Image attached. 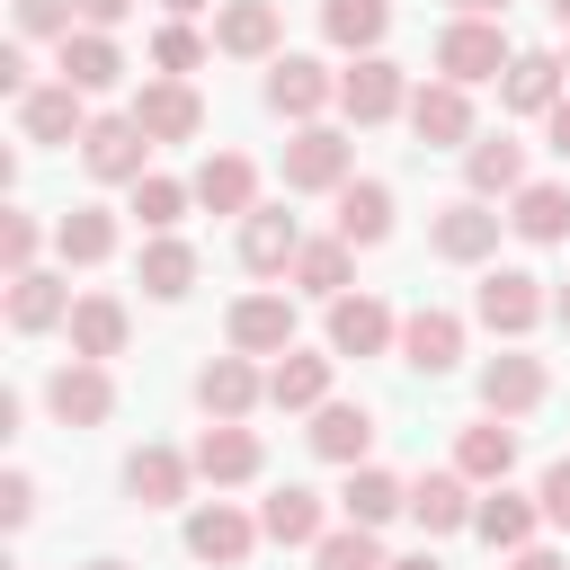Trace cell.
I'll use <instances>...</instances> for the list:
<instances>
[{
  "instance_id": "cell-1",
  "label": "cell",
  "mask_w": 570,
  "mask_h": 570,
  "mask_svg": "<svg viewBox=\"0 0 570 570\" xmlns=\"http://www.w3.org/2000/svg\"><path fill=\"white\" fill-rule=\"evenodd\" d=\"M276 169H285V196H338V187L356 178V142H347L338 125H294Z\"/></svg>"
},
{
  "instance_id": "cell-2",
  "label": "cell",
  "mask_w": 570,
  "mask_h": 570,
  "mask_svg": "<svg viewBox=\"0 0 570 570\" xmlns=\"http://www.w3.org/2000/svg\"><path fill=\"white\" fill-rule=\"evenodd\" d=\"M543 312H552V294H543L534 267H481V285H472V321H481L490 338H525Z\"/></svg>"
},
{
  "instance_id": "cell-3",
  "label": "cell",
  "mask_w": 570,
  "mask_h": 570,
  "mask_svg": "<svg viewBox=\"0 0 570 570\" xmlns=\"http://www.w3.org/2000/svg\"><path fill=\"white\" fill-rule=\"evenodd\" d=\"M508 62H517V45H508L499 18H445V27H436V71H445V80L472 89V80H499Z\"/></svg>"
},
{
  "instance_id": "cell-4",
  "label": "cell",
  "mask_w": 570,
  "mask_h": 570,
  "mask_svg": "<svg viewBox=\"0 0 570 570\" xmlns=\"http://www.w3.org/2000/svg\"><path fill=\"white\" fill-rule=\"evenodd\" d=\"M338 116H347V125H392V116H410V71H401L392 53H356V62L338 71Z\"/></svg>"
},
{
  "instance_id": "cell-5",
  "label": "cell",
  "mask_w": 570,
  "mask_h": 570,
  "mask_svg": "<svg viewBox=\"0 0 570 570\" xmlns=\"http://www.w3.org/2000/svg\"><path fill=\"white\" fill-rule=\"evenodd\" d=\"M499 232H508V214H490V196H454V205L428 214V249H436L445 267H481V258H499Z\"/></svg>"
},
{
  "instance_id": "cell-6",
  "label": "cell",
  "mask_w": 570,
  "mask_h": 570,
  "mask_svg": "<svg viewBox=\"0 0 570 570\" xmlns=\"http://www.w3.org/2000/svg\"><path fill=\"white\" fill-rule=\"evenodd\" d=\"M258 543H267V525H258L249 508H232V499L187 508V561H205V570H240Z\"/></svg>"
},
{
  "instance_id": "cell-7",
  "label": "cell",
  "mask_w": 570,
  "mask_h": 570,
  "mask_svg": "<svg viewBox=\"0 0 570 570\" xmlns=\"http://www.w3.org/2000/svg\"><path fill=\"white\" fill-rule=\"evenodd\" d=\"M267 107H276L285 125H321V116L338 107V71H330L321 53H276V62H267Z\"/></svg>"
},
{
  "instance_id": "cell-8",
  "label": "cell",
  "mask_w": 570,
  "mask_h": 570,
  "mask_svg": "<svg viewBox=\"0 0 570 570\" xmlns=\"http://www.w3.org/2000/svg\"><path fill=\"white\" fill-rule=\"evenodd\" d=\"M151 134L134 125V116H89V134H80V169L98 178V187H134L142 169H151Z\"/></svg>"
},
{
  "instance_id": "cell-9",
  "label": "cell",
  "mask_w": 570,
  "mask_h": 570,
  "mask_svg": "<svg viewBox=\"0 0 570 570\" xmlns=\"http://www.w3.org/2000/svg\"><path fill=\"white\" fill-rule=\"evenodd\" d=\"M45 410H53L62 428H107V419H116V374H107L98 356H62V365L45 374Z\"/></svg>"
},
{
  "instance_id": "cell-10",
  "label": "cell",
  "mask_w": 570,
  "mask_h": 570,
  "mask_svg": "<svg viewBox=\"0 0 570 570\" xmlns=\"http://www.w3.org/2000/svg\"><path fill=\"white\" fill-rule=\"evenodd\" d=\"M187 454H196V481H214V490H240V481L267 472V445H258V428H240V419H205Z\"/></svg>"
},
{
  "instance_id": "cell-11",
  "label": "cell",
  "mask_w": 570,
  "mask_h": 570,
  "mask_svg": "<svg viewBox=\"0 0 570 570\" xmlns=\"http://www.w3.org/2000/svg\"><path fill=\"white\" fill-rule=\"evenodd\" d=\"M151 142H196L205 134V98H196V80H169V71H151L142 89H134V107H125Z\"/></svg>"
},
{
  "instance_id": "cell-12",
  "label": "cell",
  "mask_w": 570,
  "mask_h": 570,
  "mask_svg": "<svg viewBox=\"0 0 570 570\" xmlns=\"http://www.w3.org/2000/svg\"><path fill=\"white\" fill-rule=\"evenodd\" d=\"M214 53H232V62H276V53H285V0H223V9H214Z\"/></svg>"
},
{
  "instance_id": "cell-13",
  "label": "cell",
  "mask_w": 570,
  "mask_h": 570,
  "mask_svg": "<svg viewBox=\"0 0 570 570\" xmlns=\"http://www.w3.org/2000/svg\"><path fill=\"white\" fill-rule=\"evenodd\" d=\"M410 134H419L428 151H463V142H472V89L445 80V71L419 80V89H410Z\"/></svg>"
},
{
  "instance_id": "cell-14",
  "label": "cell",
  "mask_w": 570,
  "mask_h": 570,
  "mask_svg": "<svg viewBox=\"0 0 570 570\" xmlns=\"http://www.w3.org/2000/svg\"><path fill=\"white\" fill-rule=\"evenodd\" d=\"M223 338H232L240 356H285V347H294V294H285V285L240 294V303L223 312Z\"/></svg>"
},
{
  "instance_id": "cell-15",
  "label": "cell",
  "mask_w": 570,
  "mask_h": 570,
  "mask_svg": "<svg viewBox=\"0 0 570 570\" xmlns=\"http://www.w3.org/2000/svg\"><path fill=\"white\" fill-rule=\"evenodd\" d=\"M543 392H552V374H543V356H525L517 338L481 365V410H490V419H525V410H543Z\"/></svg>"
},
{
  "instance_id": "cell-16",
  "label": "cell",
  "mask_w": 570,
  "mask_h": 570,
  "mask_svg": "<svg viewBox=\"0 0 570 570\" xmlns=\"http://www.w3.org/2000/svg\"><path fill=\"white\" fill-rule=\"evenodd\" d=\"M53 80H71L80 98H107V89L125 80V45H116L107 27H71V36L53 45Z\"/></svg>"
},
{
  "instance_id": "cell-17",
  "label": "cell",
  "mask_w": 570,
  "mask_h": 570,
  "mask_svg": "<svg viewBox=\"0 0 570 570\" xmlns=\"http://www.w3.org/2000/svg\"><path fill=\"white\" fill-rule=\"evenodd\" d=\"M0 285H9V294H0V312H9V330H18V338H45V330H62V321H71V303H80V294H71L53 267L0 276Z\"/></svg>"
},
{
  "instance_id": "cell-18",
  "label": "cell",
  "mask_w": 570,
  "mask_h": 570,
  "mask_svg": "<svg viewBox=\"0 0 570 570\" xmlns=\"http://www.w3.org/2000/svg\"><path fill=\"white\" fill-rule=\"evenodd\" d=\"M401 347V312L383 294H338L330 303V356H383Z\"/></svg>"
},
{
  "instance_id": "cell-19",
  "label": "cell",
  "mask_w": 570,
  "mask_h": 570,
  "mask_svg": "<svg viewBox=\"0 0 570 570\" xmlns=\"http://www.w3.org/2000/svg\"><path fill=\"white\" fill-rule=\"evenodd\" d=\"M401 365L410 374H454L463 365V312H445V303H419L410 321H401Z\"/></svg>"
},
{
  "instance_id": "cell-20",
  "label": "cell",
  "mask_w": 570,
  "mask_h": 570,
  "mask_svg": "<svg viewBox=\"0 0 570 570\" xmlns=\"http://www.w3.org/2000/svg\"><path fill=\"white\" fill-rule=\"evenodd\" d=\"M570 98V71H561V53H543V45H525L508 71H499V107L508 116H552Z\"/></svg>"
},
{
  "instance_id": "cell-21",
  "label": "cell",
  "mask_w": 570,
  "mask_h": 570,
  "mask_svg": "<svg viewBox=\"0 0 570 570\" xmlns=\"http://www.w3.org/2000/svg\"><path fill=\"white\" fill-rule=\"evenodd\" d=\"M267 401V374H258V356H214V365H196V410L205 419H249Z\"/></svg>"
},
{
  "instance_id": "cell-22",
  "label": "cell",
  "mask_w": 570,
  "mask_h": 570,
  "mask_svg": "<svg viewBox=\"0 0 570 570\" xmlns=\"http://www.w3.org/2000/svg\"><path fill=\"white\" fill-rule=\"evenodd\" d=\"M18 134H27V142H80V134H89V98H80L71 80H36V89L18 98Z\"/></svg>"
},
{
  "instance_id": "cell-23",
  "label": "cell",
  "mask_w": 570,
  "mask_h": 570,
  "mask_svg": "<svg viewBox=\"0 0 570 570\" xmlns=\"http://www.w3.org/2000/svg\"><path fill=\"white\" fill-rule=\"evenodd\" d=\"M517 187H525V142H517V134H472V142H463V196L508 205Z\"/></svg>"
},
{
  "instance_id": "cell-24",
  "label": "cell",
  "mask_w": 570,
  "mask_h": 570,
  "mask_svg": "<svg viewBox=\"0 0 570 570\" xmlns=\"http://www.w3.org/2000/svg\"><path fill=\"white\" fill-rule=\"evenodd\" d=\"M303 240H312V232H303L285 205H249V214H240V267H249V276H285Z\"/></svg>"
},
{
  "instance_id": "cell-25",
  "label": "cell",
  "mask_w": 570,
  "mask_h": 570,
  "mask_svg": "<svg viewBox=\"0 0 570 570\" xmlns=\"http://www.w3.org/2000/svg\"><path fill=\"white\" fill-rule=\"evenodd\" d=\"M187 481H196V454H178V445H134L125 454V499L134 508H178Z\"/></svg>"
},
{
  "instance_id": "cell-26",
  "label": "cell",
  "mask_w": 570,
  "mask_h": 570,
  "mask_svg": "<svg viewBox=\"0 0 570 570\" xmlns=\"http://www.w3.org/2000/svg\"><path fill=\"white\" fill-rule=\"evenodd\" d=\"M258 525H267V543L312 552V543L330 534V499H321V490H303V481H285V490H267V499H258Z\"/></svg>"
},
{
  "instance_id": "cell-27",
  "label": "cell",
  "mask_w": 570,
  "mask_h": 570,
  "mask_svg": "<svg viewBox=\"0 0 570 570\" xmlns=\"http://www.w3.org/2000/svg\"><path fill=\"white\" fill-rule=\"evenodd\" d=\"M187 187H196L205 214H232V223H240V214L258 205V160H249V151H205Z\"/></svg>"
},
{
  "instance_id": "cell-28",
  "label": "cell",
  "mask_w": 570,
  "mask_h": 570,
  "mask_svg": "<svg viewBox=\"0 0 570 570\" xmlns=\"http://www.w3.org/2000/svg\"><path fill=\"white\" fill-rule=\"evenodd\" d=\"M285 285H294V294H312V303H338V294L356 285V240H338V232L303 240V249H294V267H285Z\"/></svg>"
},
{
  "instance_id": "cell-29",
  "label": "cell",
  "mask_w": 570,
  "mask_h": 570,
  "mask_svg": "<svg viewBox=\"0 0 570 570\" xmlns=\"http://www.w3.org/2000/svg\"><path fill=\"white\" fill-rule=\"evenodd\" d=\"M338 517L347 525H392V517H410V481L401 472H383V463H347V490H338Z\"/></svg>"
},
{
  "instance_id": "cell-30",
  "label": "cell",
  "mask_w": 570,
  "mask_h": 570,
  "mask_svg": "<svg viewBox=\"0 0 570 570\" xmlns=\"http://www.w3.org/2000/svg\"><path fill=\"white\" fill-rule=\"evenodd\" d=\"M472 490H481V481H463L454 463H445V472H419V481H410V517H419V534H463L472 508H481Z\"/></svg>"
},
{
  "instance_id": "cell-31",
  "label": "cell",
  "mask_w": 570,
  "mask_h": 570,
  "mask_svg": "<svg viewBox=\"0 0 570 570\" xmlns=\"http://www.w3.org/2000/svg\"><path fill=\"white\" fill-rule=\"evenodd\" d=\"M472 534H481L490 552H525V543L543 534V499H525V490H508V481H490V499L472 508Z\"/></svg>"
},
{
  "instance_id": "cell-32",
  "label": "cell",
  "mask_w": 570,
  "mask_h": 570,
  "mask_svg": "<svg viewBox=\"0 0 570 570\" xmlns=\"http://www.w3.org/2000/svg\"><path fill=\"white\" fill-rule=\"evenodd\" d=\"M330 205H338V214H330L338 240H356V249H383V240H392V187H383V178H347Z\"/></svg>"
},
{
  "instance_id": "cell-33",
  "label": "cell",
  "mask_w": 570,
  "mask_h": 570,
  "mask_svg": "<svg viewBox=\"0 0 570 570\" xmlns=\"http://www.w3.org/2000/svg\"><path fill=\"white\" fill-rule=\"evenodd\" d=\"M62 330H71V356H98V365H116V356H125V338H134V312H125L116 294H80Z\"/></svg>"
},
{
  "instance_id": "cell-34",
  "label": "cell",
  "mask_w": 570,
  "mask_h": 570,
  "mask_svg": "<svg viewBox=\"0 0 570 570\" xmlns=\"http://www.w3.org/2000/svg\"><path fill=\"white\" fill-rule=\"evenodd\" d=\"M312 454L321 463H374V410L365 401H321L312 410Z\"/></svg>"
},
{
  "instance_id": "cell-35",
  "label": "cell",
  "mask_w": 570,
  "mask_h": 570,
  "mask_svg": "<svg viewBox=\"0 0 570 570\" xmlns=\"http://www.w3.org/2000/svg\"><path fill=\"white\" fill-rule=\"evenodd\" d=\"M508 232L534 240V249L570 240V187H561V178H525V187L508 196Z\"/></svg>"
},
{
  "instance_id": "cell-36",
  "label": "cell",
  "mask_w": 570,
  "mask_h": 570,
  "mask_svg": "<svg viewBox=\"0 0 570 570\" xmlns=\"http://www.w3.org/2000/svg\"><path fill=\"white\" fill-rule=\"evenodd\" d=\"M454 472H463V481H481V490H490V481H508V472H517V428L481 410V419L454 436Z\"/></svg>"
},
{
  "instance_id": "cell-37",
  "label": "cell",
  "mask_w": 570,
  "mask_h": 570,
  "mask_svg": "<svg viewBox=\"0 0 570 570\" xmlns=\"http://www.w3.org/2000/svg\"><path fill=\"white\" fill-rule=\"evenodd\" d=\"M116 240H125V232H116L107 205H71V214L53 223V258H62V267H107Z\"/></svg>"
},
{
  "instance_id": "cell-38",
  "label": "cell",
  "mask_w": 570,
  "mask_h": 570,
  "mask_svg": "<svg viewBox=\"0 0 570 570\" xmlns=\"http://www.w3.org/2000/svg\"><path fill=\"white\" fill-rule=\"evenodd\" d=\"M134 276H142V294H151V303H178V294L196 285V240H178V232H142Z\"/></svg>"
},
{
  "instance_id": "cell-39",
  "label": "cell",
  "mask_w": 570,
  "mask_h": 570,
  "mask_svg": "<svg viewBox=\"0 0 570 570\" xmlns=\"http://www.w3.org/2000/svg\"><path fill=\"white\" fill-rule=\"evenodd\" d=\"M330 365H338V356H312V347L267 356V401H276V410H321V401H330Z\"/></svg>"
},
{
  "instance_id": "cell-40",
  "label": "cell",
  "mask_w": 570,
  "mask_h": 570,
  "mask_svg": "<svg viewBox=\"0 0 570 570\" xmlns=\"http://www.w3.org/2000/svg\"><path fill=\"white\" fill-rule=\"evenodd\" d=\"M321 36L356 62V53H383L392 36V0H321Z\"/></svg>"
},
{
  "instance_id": "cell-41",
  "label": "cell",
  "mask_w": 570,
  "mask_h": 570,
  "mask_svg": "<svg viewBox=\"0 0 570 570\" xmlns=\"http://www.w3.org/2000/svg\"><path fill=\"white\" fill-rule=\"evenodd\" d=\"M125 196H134V223H142V232H178V223H187V205H196V187H187V178H169V169H142Z\"/></svg>"
},
{
  "instance_id": "cell-42",
  "label": "cell",
  "mask_w": 570,
  "mask_h": 570,
  "mask_svg": "<svg viewBox=\"0 0 570 570\" xmlns=\"http://www.w3.org/2000/svg\"><path fill=\"white\" fill-rule=\"evenodd\" d=\"M205 53H214V36H205L196 18H160V27H151V71L187 80V71H205Z\"/></svg>"
},
{
  "instance_id": "cell-43",
  "label": "cell",
  "mask_w": 570,
  "mask_h": 570,
  "mask_svg": "<svg viewBox=\"0 0 570 570\" xmlns=\"http://www.w3.org/2000/svg\"><path fill=\"white\" fill-rule=\"evenodd\" d=\"M392 552L374 543V525H330L321 543H312V570H383Z\"/></svg>"
},
{
  "instance_id": "cell-44",
  "label": "cell",
  "mask_w": 570,
  "mask_h": 570,
  "mask_svg": "<svg viewBox=\"0 0 570 570\" xmlns=\"http://www.w3.org/2000/svg\"><path fill=\"white\" fill-rule=\"evenodd\" d=\"M9 27H18L27 45H62V36L80 27V0H18V9H9Z\"/></svg>"
},
{
  "instance_id": "cell-45",
  "label": "cell",
  "mask_w": 570,
  "mask_h": 570,
  "mask_svg": "<svg viewBox=\"0 0 570 570\" xmlns=\"http://www.w3.org/2000/svg\"><path fill=\"white\" fill-rule=\"evenodd\" d=\"M45 240H53V232H45L36 214H0V276H27Z\"/></svg>"
},
{
  "instance_id": "cell-46",
  "label": "cell",
  "mask_w": 570,
  "mask_h": 570,
  "mask_svg": "<svg viewBox=\"0 0 570 570\" xmlns=\"http://www.w3.org/2000/svg\"><path fill=\"white\" fill-rule=\"evenodd\" d=\"M27 517H36V472H18V463H9V472H0V525L18 534Z\"/></svg>"
},
{
  "instance_id": "cell-47",
  "label": "cell",
  "mask_w": 570,
  "mask_h": 570,
  "mask_svg": "<svg viewBox=\"0 0 570 570\" xmlns=\"http://www.w3.org/2000/svg\"><path fill=\"white\" fill-rule=\"evenodd\" d=\"M534 499H543V525H561V534H570V454H561V463H543Z\"/></svg>"
},
{
  "instance_id": "cell-48",
  "label": "cell",
  "mask_w": 570,
  "mask_h": 570,
  "mask_svg": "<svg viewBox=\"0 0 570 570\" xmlns=\"http://www.w3.org/2000/svg\"><path fill=\"white\" fill-rule=\"evenodd\" d=\"M0 89H9V98H27V89H36V80H27V36H9V45H0Z\"/></svg>"
},
{
  "instance_id": "cell-49",
  "label": "cell",
  "mask_w": 570,
  "mask_h": 570,
  "mask_svg": "<svg viewBox=\"0 0 570 570\" xmlns=\"http://www.w3.org/2000/svg\"><path fill=\"white\" fill-rule=\"evenodd\" d=\"M125 18H134V0H80V27H107V36H116Z\"/></svg>"
},
{
  "instance_id": "cell-50",
  "label": "cell",
  "mask_w": 570,
  "mask_h": 570,
  "mask_svg": "<svg viewBox=\"0 0 570 570\" xmlns=\"http://www.w3.org/2000/svg\"><path fill=\"white\" fill-rule=\"evenodd\" d=\"M508 570H570L552 543H525V552H508Z\"/></svg>"
},
{
  "instance_id": "cell-51",
  "label": "cell",
  "mask_w": 570,
  "mask_h": 570,
  "mask_svg": "<svg viewBox=\"0 0 570 570\" xmlns=\"http://www.w3.org/2000/svg\"><path fill=\"white\" fill-rule=\"evenodd\" d=\"M543 142H552V151H561V160H570V98H561V107H552V116H543Z\"/></svg>"
},
{
  "instance_id": "cell-52",
  "label": "cell",
  "mask_w": 570,
  "mask_h": 570,
  "mask_svg": "<svg viewBox=\"0 0 570 570\" xmlns=\"http://www.w3.org/2000/svg\"><path fill=\"white\" fill-rule=\"evenodd\" d=\"M383 570H445V561H436V552H392Z\"/></svg>"
},
{
  "instance_id": "cell-53",
  "label": "cell",
  "mask_w": 570,
  "mask_h": 570,
  "mask_svg": "<svg viewBox=\"0 0 570 570\" xmlns=\"http://www.w3.org/2000/svg\"><path fill=\"white\" fill-rule=\"evenodd\" d=\"M445 9H454V18H499L508 0H445Z\"/></svg>"
},
{
  "instance_id": "cell-54",
  "label": "cell",
  "mask_w": 570,
  "mask_h": 570,
  "mask_svg": "<svg viewBox=\"0 0 570 570\" xmlns=\"http://www.w3.org/2000/svg\"><path fill=\"white\" fill-rule=\"evenodd\" d=\"M196 9H223V0H160V18H196Z\"/></svg>"
},
{
  "instance_id": "cell-55",
  "label": "cell",
  "mask_w": 570,
  "mask_h": 570,
  "mask_svg": "<svg viewBox=\"0 0 570 570\" xmlns=\"http://www.w3.org/2000/svg\"><path fill=\"white\" fill-rule=\"evenodd\" d=\"M552 321H561V330H570V276H561V285H552Z\"/></svg>"
},
{
  "instance_id": "cell-56",
  "label": "cell",
  "mask_w": 570,
  "mask_h": 570,
  "mask_svg": "<svg viewBox=\"0 0 570 570\" xmlns=\"http://www.w3.org/2000/svg\"><path fill=\"white\" fill-rule=\"evenodd\" d=\"M80 570H134V561H116V552H98V561H80Z\"/></svg>"
},
{
  "instance_id": "cell-57",
  "label": "cell",
  "mask_w": 570,
  "mask_h": 570,
  "mask_svg": "<svg viewBox=\"0 0 570 570\" xmlns=\"http://www.w3.org/2000/svg\"><path fill=\"white\" fill-rule=\"evenodd\" d=\"M543 9H552V18H561V27H570V0H543Z\"/></svg>"
},
{
  "instance_id": "cell-58",
  "label": "cell",
  "mask_w": 570,
  "mask_h": 570,
  "mask_svg": "<svg viewBox=\"0 0 570 570\" xmlns=\"http://www.w3.org/2000/svg\"><path fill=\"white\" fill-rule=\"evenodd\" d=\"M561 71H570V53H561Z\"/></svg>"
}]
</instances>
